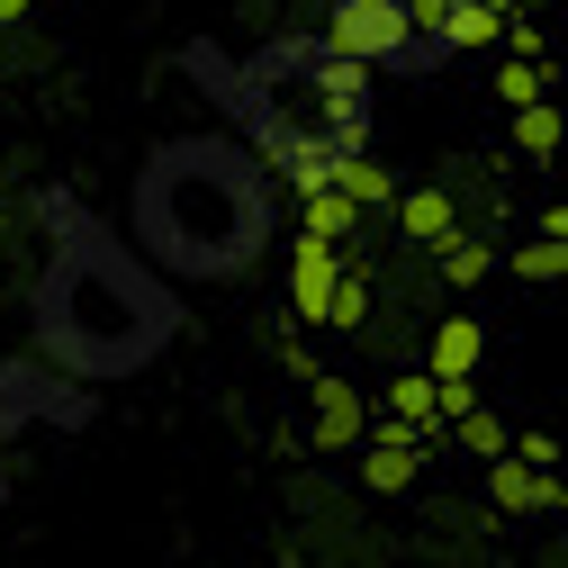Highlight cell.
I'll list each match as a JSON object with an SVG mask.
<instances>
[{
    "mask_svg": "<svg viewBox=\"0 0 568 568\" xmlns=\"http://www.w3.org/2000/svg\"><path fill=\"white\" fill-rule=\"evenodd\" d=\"M37 271H28V352L54 362L82 388H118L145 379L163 352L190 334L181 280L163 262H145L126 226H109L91 199L73 190H37Z\"/></svg>",
    "mask_w": 568,
    "mask_h": 568,
    "instance_id": "cell-1",
    "label": "cell"
},
{
    "mask_svg": "<svg viewBox=\"0 0 568 568\" xmlns=\"http://www.w3.org/2000/svg\"><path fill=\"white\" fill-rule=\"evenodd\" d=\"M181 82L217 109L244 145L307 190H334L343 163L371 154V63H352L325 45V28H290V37H262L244 54L226 45H181Z\"/></svg>",
    "mask_w": 568,
    "mask_h": 568,
    "instance_id": "cell-2",
    "label": "cell"
},
{
    "mask_svg": "<svg viewBox=\"0 0 568 568\" xmlns=\"http://www.w3.org/2000/svg\"><path fill=\"white\" fill-rule=\"evenodd\" d=\"M298 190L280 181L235 126H190L135 163L126 181V235L163 262L181 290H226V280L262 271L280 226H290Z\"/></svg>",
    "mask_w": 568,
    "mask_h": 568,
    "instance_id": "cell-3",
    "label": "cell"
},
{
    "mask_svg": "<svg viewBox=\"0 0 568 568\" xmlns=\"http://www.w3.org/2000/svg\"><path fill=\"white\" fill-rule=\"evenodd\" d=\"M100 415V388L63 379L54 362H37V352H0V506H10V443L19 434H82V424Z\"/></svg>",
    "mask_w": 568,
    "mask_h": 568,
    "instance_id": "cell-4",
    "label": "cell"
},
{
    "mask_svg": "<svg viewBox=\"0 0 568 568\" xmlns=\"http://www.w3.org/2000/svg\"><path fill=\"white\" fill-rule=\"evenodd\" d=\"M325 45L352 54V63H371V73H443L452 45H434L415 28L406 0H325Z\"/></svg>",
    "mask_w": 568,
    "mask_h": 568,
    "instance_id": "cell-5",
    "label": "cell"
},
{
    "mask_svg": "<svg viewBox=\"0 0 568 568\" xmlns=\"http://www.w3.org/2000/svg\"><path fill=\"white\" fill-rule=\"evenodd\" d=\"M343 244H325V235H298L290 244V316L298 325H334V290H343Z\"/></svg>",
    "mask_w": 568,
    "mask_h": 568,
    "instance_id": "cell-6",
    "label": "cell"
},
{
    "mask_svg": "<svg viewBox=\"0 0 568 568\" xmlns=\"http://www.w3.org/2000/svg\"><path fill=\"white\" fill-rule=\"evenodd\" d=\"M487 496H496L506 515H541V506H568V478H559L550 460L506 452V460H487Z\"/></svg>",
    "mask_w": 568,
    "mask_h": 568,
    "instance_id": "cell-7",
    "label": "cell"
},
{
    "mask_svg": "<svg viewBox=\"0 0 568 568\" xmlns=\"http://www.w3.org/2000/svg\"><path fill=\"white\" fill-rule=\"evenodd\" d=\"M316 452H362L371 443V406H362V388L352 379H316Z\"/></svg>",
    "mask_w": 568,
    "mask_h": 568,
    "instance_id": "cell-8",
    "label": "cell"
},
{
    "mask_svg": "<svg viewBox=\"0 0 568 568\" xmlns=\"http://www.w3.org/2000/svg\"><path fill=\"white\" fill-rule=\"evenodd\" d=\"M379 424H397V434H415V443H434L443 424H452V415H443V379H434V371H406V379L388 388Z\"/></svg>",
    "mask_w": 568,
    "mask_h": 568,
    "instance_id": "cell-9",
    "label": "cell"
},
{
    "mask_svg": "<svg viewBox=\"0 0 568 568\" xmlns=\"http://www.w3.org/2000/svg\"><path fill=\"white\" fill-rule=\"evenodd\" d=\"M415 469H424V443L397 434V424H371V443H362V487L397 496V487H415Z\"/></svg>",
    "mask_w": 568,
    "mask_h": 568,
    "instance_id": "cell-10",
    "label": "cell"
},
{
    "mask_svg": "<svg viewBox=\"0 0 568 568\" xmlns=\"http://www.w3.org/2000/svg\"><path fill=\"white\" fill-rule=\"evenodd\" d=\"M478 352H487L478 316H443L434 343H424V371H434V379H478Z\"/></svg>",
    "mask_w": 568,
    "mask_h": 568,
    "instance_id": "cell-11",
    "label": "cell"
},
{
    "mask_svg": "<svg viewBox=\"0 0 568 568\" xmlns=\"http://www.w3.org/2000/svg\"><path fill=\"white\" fill-rule=\"evenodd\" d=\"M397 235H406V244H424V253H434V244H452V235H460L452 190H406V199H397Z\"/></svg>",
    "mask_w": 568,
    "mask_h": 568,
    "instance_id": "cell-12",
    "label": "cell"
},
{
    "mask_svg": "<svg viewBox=\"0 0 568 568\" xmlns=\"http://www.w3.org/2000/svg\"><path fill=\"white\" fill-rule=\"evenodd\" d=\"M362 217H371V207L352 199L343 181H334V190H307V199H298V235H325V244H352V226H362Z\"/></svg>",
    "mask_w": 568,
    "mask_h": 568,
    "instance_id": "cell-13",
    "label": "cell"
},
{
    "mask_svg": "<svg viewBox=\"0 0 568 568\" xmlns=\"http://www.w3.org/2000/svg\"><path fill=\"white\" fill-rule=\"evenodd\" d=\"M515 154H524V163L568 154V100H532V109H515Z\"/></svg>",
    "mask_w": 568,
    "mask_h": 568,
    "instance_id": "cell-14",
    "label": "cell"
},
{
    "mask_svg": "<svg viewBox=\"0 0 568 568\" xmlns=\"http://www.w3.org/2000/svg\"><path fill=\"white\" fill-rule=\"evenodd\" d=\"M434 271L452 280V290H478V280L496 271V253H487L478 235H452V244H434Z\"/></svg>",
    "mask_w": 568,
    "mask_h": 568,
    "instance_id": "cell-15",
    "label": "cell"
},
{
    "mask_svg": "<svg viewBox=\"0 0 568 568\" xmlns=\"http://www.w3.org/2000/svg\"><path fill=\"white\" fill-rule=\"evenodd\" d=\"M496 100H506V109H532V100H550V63H532V54H506V63H496Z\"/></svg>",
    "mask_w": 568,
    "mask_h": 568,
    "instance_id": "cell-16",
    "label": "cell"
},
{
    "mask_svg": "<svg viewBox=\"0 0 568 568\" xmlns=\"http://www.w3.org/2000/svg\"><path fill=\"white\" fill-rule=\"evenodd\" d=\"M506 271H515V280H568V235H532V244H515Z\"/></svg>",
    "mask_w": 568,
    "mask_h": 568,
    "instance_id": "cell-17",
    "label": "cell"
},
{
    "mask_svg": "<svg viewBox=\"0 0 568 568\" xmlns=\"http://www.w3.org/2000/svg\"><path fill=\"white\" fill-rule=\"evenodd\" d=\"M452 434H460V452H478V460H506V452H515V434H506V424H496L487 406H469Z\"/></svg>",
    "mask_w": 568,
    "mask_h": 568,
    "instance_id": "cell-18",
    "label": "cell"
},
{
    "mask_svg": "<svg viewBox=\"0 0 568 568\" xmlns=\"http://www.w3.org/2000/svg\"><path fill=\"white\" fill-rule=\"evenodd\" d=\"M343 190L362 199V207H397V199H406V190H397V181H388V172H379L371 154H362V163H343Z\"/></svg>",
    "mask_w": 568,
    "mask_h": 568,
    "instance_id": "cell-19",
    "label": "cell"
},
{
    "mask_svg": "<svg viewBox=\"0 0 568 568\" xmlns=\"http://www.w3.org/2000/svg\"><path fill=\"white\" fill-rule=\"evenodd\" d=\"M352 325H371V280L362 271H343V290H334V334H352Z\"/></svg>",
    "mask_w": 568,
    "mask_h": 568,
    "instance_id": "cell-20",
    "label": "cell"
},
{
    "mask_svg": "<svg viewBox=\"0 0 568 568\" xmlns=\"http://www.w3.org/2000/svg\"><path fill=\"white\" fill-rule=\"evenodd\" d=\"M506 54H532V63H550V54H541V28H532V10H515V19H506Z\"/></svg>",
    "mask_w": 568,
    "mask_h": 568,
    "instance_id": "cell-21",
    "label": "cell"
},
{
    "mask_svg": "<svg viewBox=\"0 0 568 568\" xmlns=\"http://www.w3.org/2000/svg\"><path fill=\"white\" fill-rule=\"evenodd\" d=\"M28 10H37V0H0V28H19Z\"/></svg>",
    "mask_w": 568,
    "mask_h": 568,
    "instance_id": "cell-22",
    "label": "cell"
},
{
    "mask_svg": "<svg viewBox=\"0 0 568 568\" xmlns=\"http://www.w3.org/2000/svg\"><path fill=\"white\" fill-rule=\"evenodd\" d=\"M515 10H550V0H515Z\"/></svg>",
    "mask_w": 568,
    "mask_h": 568,
    "instance_id": "cell-23",
    "label": "cell"
}]
</instances>
